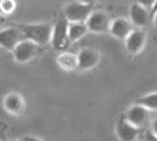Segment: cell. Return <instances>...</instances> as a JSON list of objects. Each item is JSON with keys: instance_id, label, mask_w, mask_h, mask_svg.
<instances>
[{"instance_id": "cell-9", "label": "cell", "mask_w": 157, "mask_h": 141, "mask_svg": "<svg viewBox=\"0 0 157 141\" xmlns=\"http://www.w3.org/2000/svg\"><path fill=\"white\" fill-rule=\"evenodd\" d=\"M24 39L20 28H4L0 30V48L3 50L13 52L14 48Z\"/></svg>"}, {"instance_id": "cell-19", "label": "cell", "mask_w": 157, "mask_h": 141, "mask_svg": "<svg viewBox=\"0 0 157 141\" xmlns=\"http://www.w3.org/2000/svg\"><path fill=\"white\" fill-rule=\"evenodd\" d=\"M150 131L153 133L154 135H157V117H154L150 122Z\"/></svg>"}, {"instance_id": "cell-4", "label": "cell", "mask_w": 157, "mask_h": 141, "mask_svg": "<svg viewBox=\"0 0 157 141\" xmlns=\"http://www.w3.org/2000/svg\"><path fill=\"white\" fill-rule=\"evenodd\" d=\"M38 53H39L38 45H35V43L28 41V39H22L14 48V50H13V57H14V60L17 63L25 64L32 62L38 56Z\"/></svg>"}, {"instance_id": "cell-12", "label": "cell", "mask_w": 157, "mask_h": 141, "mask_svg": "<svg viewBox=\"0 0 157 141\" xmlns=\"http://www.w3.org/2000/svg\"><path fill=\"white\" fill-rule=\"evenodd\" d=\"M139 129L128 123L124 117L120 119L116 124V134L120 141H136L139 137Z\"/></svg>"}, {"instance_id": "cell-8", "label": "cell", "mask_w": 157, "mask_h": 141, "mask_svg": "<svg viewBox=\"0 0 157 141\" xmlns=\"http://www.w3.org/2000/svg\"><path fill=\"white\" fill-rule=\"evenodd\" d=\"M128 123H131L132 126H135L136 129H143V127L147 126L149 120H150V112L147 109H145L140 105H133L131 106L127 111V115L124 117Z\"/></svg>"}, {"instance_id": "cell-1", "label": "cell", "mask_w": 157, "mask_h": 141, "mask_svg": "<svg viewBox=\"0 0 157 141\" xmlns=\"http://www.w3.org/2000/svg\"><path fill=\"white\" fill-rule=\"evenodd\" d=\"M52 27L49 22H38V24H27L20 28L24 39H28L38 46H44L50 43Z\"/></svg>"}, {"instance_id": "cell-20", "label": "cell", "mask_w": 157, "mask_h": 141, "mask_svg": "<svg viewBox=\"0 0 157 141\" xmlns=\"http://www.w3.org/2000/svg\"><path fill=\"white\" fill-rule=\"evenodd\" d=\"M145 141H157V135H154L153 133L149 130V131H146V134H145Z\"/></svg>"}, {"instance_id": "cell-25", "label": "cell", "mask_w": 157, "mask_h": 141, "mask_svg": "<svg viewBox=\"0 0 157 141\" xmlns=\"http://www.w3.org/2000/svg\"><path fill=\"white\" fill-rule=\"evenodd\" d=\"M0 25H2V14H0Z\"/></svg>"}, {"instance_id": "cell-26", "label": "cell", "mask_w": 157, "mask_h": 141, "mask_svg": "<svg viewBox=\"0 0 157 141\" xmlns=\"http://www.w3.org/2000/svg\"><path fill=\"white\" fill-rule=\"evenodd\" d=\"M2 52H3V49H2V48H0V53H2Z\"/></svg>"}, {"instance_id": "cell-16", "label": "cell", "mask_w": 157, "mask_h": 141, "mask_svg": "<svg viewBox=\"0 0 157 141\" xmlns=\"http://www.w3.org/2000/svg\"><path fill=\"white\" fill-rule=\"evenodd\" d=\"M138 105L143 106L149 112L157 111V92H150V94H146V95L140 96L138 99Z\"/></svg>"}, {"instance_id": "cell-13", "label": "cell", "mask_w": 157, "mask_h": 141, "mask_svg": "<svg viewBox=\"0 0 157 141\" xmlns=\"http://www.w3.org/2000/svg\"><path fill=\"white\" fill-rule=\"evenodd\" d=\"M132 30H133V27L128 18L117 17V18H114V20H111L109 32L117 39H125L132 32Z\"/></svg>"}, {"instance_id": "cell-5", "label": "cell", "mask_w": 157, "mask_h": 141, "mask_svg": "<svg viewBox=\"0 0 157 141\" xmlns=\"http://www.w3.org/2000/svg\"><path fill=\"white\" fill-rule=\"evenodd\" d=\"M85 24H86V27H88V32L107 34L110 30L111 18L104 11H92Z\"/></svg>"}, {"instance_id": "cell-28", "label": "cell", "mask_w": 157, "mask_h": 141, "mask_svg": "<svg viewBox=\"0 0 157 141\" xmlns=\"http://www.w3.org/2000/svg\"><path fill=\"white\" fill-rule=\"evenodd\" d=\"M136 141H138V140H136Z\"/></svg>"}, {"instance_id": "cell-27", "label": "cell", "mask_w": 157, "mask_h": 141, "mask_svg": "<svg viewBox=\"0 0 157 141\" xmlns=\"http://www.w3.org/2000/svg\"><path fill=\"white\" fill-rule=\"evenodd\" d=\"M17 141H22V140H17Z\"/></svg>"}, {"instance_id": "cell-23", "label": "cell", "mask_w": 157, "mask_h": 141, "mask_svg": "<svg viewBox=\"0 0 157 141\" xmlns=\"http://www.w3.org/2000/svg\"><path fill=\"white\" fill-rule=\"evenodd\" d=\"M77 2H79V3H85V4H93L95 0H77Z\"/></svg>"}, {"instance_id": "cell-7", "label": "cell", "mask_w": 157, "mask_h": 141, "mask_svg": "<svg viewBox=\"0 0 157 141\" xmlns=\"http://www.w3.org/2000/svg\"><path fill=\"white\" fill-rule=\"evenodd\" d=\"M100 62V53L93 48H83L77 54V69L86 71L96 67Z\"/></svg>"}, {"instance_id": "cell-21", "label": "cell", "mask_w": 157, "mask_h": 141, "mask_svg": "<svg viewBox=\"0 0 157 141\" xmlns=\"http://www.w3.org/2000/svg\"><path fill=\"white\" fill-rule=\"evenodd\" d=\"M22 141H43V140H40V138H36V137H25V138H22Z\"/></svg>"}, {"instance_id": "cell-22", "label": "cell", "mask_w": 157, "mask_h": 141, "mask_svg": "<svg viewBox=\"0 0 157 141\" xmlns=\"http://www.w3.org/2000/svg\"><path fill=\"white\" fill-rule=\"evenodd\" d=\"M151 21H153V24H154V27H156L157 28V11L156 13H154V14L153 15H151Z\"/></svg>"}, {"instance_id": "cell-14", "label": "cell", "mask_w": 157, "mask_h": 141, "mask_svg": "<svg viewBox=\"0 0 157 141\" xmlns=\"http://www.w3.org/2000/svg\"><path fill=\"white\" fill-rule=\"evenodd\" d=\"M57 64L61 70L65 71H74L77 70V54L70 53V52H61L57 56Z\"/></svg>"}, {"instance_id": "cell-2", "label": "cell", "mask_w": 157, "mask_h": 141, "mask_svg": "<svg viewBox=\"0 0 157 141\" xmlns=\"http://www.w3.org/2000/svg\"><path fill=\"white\" fill-rule=\"evenodd\" d=\"M93 11V4H85L72 2L64 7V18L68 22H86L88 17Z\"/></svg>"}, {"instance_id": "cell-10", "label": "cell", "mask_w": 157, "mask_h": 141, "mask_svg": "<svg viewBox=\"0 0 157 141\" xmlns=\"http://www.w3.org/2000/svg\"><path fill=\"white\" fill-rule=\"evenodd\" d=\"M3 106H4V109H6V112H9L10 115L21 116L25 111V101H24V98H22V95H20V94L10 92L4 96Z\"/></svg>"}, {"instance_id": "cell-11", "label": "cell", "mask_w": 157, "mask_h": 141, "mask_svg": "<svg viewBox=\"0 0 157 141\" xmlns=\"http://www.w3.org/2000/svg\"><path fill=\"white\" fill-rule=\"evenodd\" d=\"M149 20H150V11L146 10L145 7L139 6L138 3H133L129 10V21L133 28H140L145 30Z\"/></svg>"}, {"instance_id": "cell-18", "label": "cell", "mask_w": 157, "mask_h": 141, "mask_svg": "<svg viewBox=\"0 0 157 141\" xmlns=\"http://www.w3.org/2000/svg\"><path fill=\"white\" fill-rule=\"evenodd\" d=\"M154 2H156V0H138L136 3L139 4V6L145 7L146 10H151L154 6Z\"/></svg>"}, {"instance_id": "cell-15", "label": "cell", "mask_w": 157, "mask_h": 141, "mask_svg": "<svg viewBox=\"0 0 157 141\" xmlns=\"http://www.w3.org/2000/svg\"><path fill=\"white\" fill-rule=\"evenodd\" d=\"M67 34H68L70 42H77L88 34V27L85 22H68Z\"/></svg>"}, {"instance_id": "cell-6", "label": "cell", "mask_w": 157, "mask_h": 141, "mask_svg": "<svg viewBox=\"0 0 157 141\" xmlns=\"http://www.w3.org/2000/svg\"><path fill=\"white\" fill-rule=\"evenodd\" d=\"M125 41V50L129 54L135 56L139 54L145 49L146 42H147V32L140 28H133L132 32L124 39Z\"/></svg>"}, {"instance_id": "cell-17", "label": "cell", "mask_w": 157, "mask_h": 141, "mask_svg": "<svg viewBox=\"0 0 157 141\" xmlns=\"http://www.w3.org/2000/svg\"><path fill=\"white\" fill-rule=\"evenodd\" d=\"M17 9V2L15 0H0V14L10 15Z\"/></svg>"}, {"instance_id": "cell-24", "label": "cell", "mask_w": 157, "mask_h": 141, "mask_svg": "<svg viewBox=\"0 0 157 141\" xmlns=\"http://www.w3.org/2000/svg\"><path fill=\"white\" fill-rule=\"evenodd\" d=\"M156 11H157V0L154 2V6H153V9H151V11H150V17H151V15H153Z\"/></svg>"}, {"instance_id": "cell-3", "label": "cell", "mask_w": 157, "mask_h": 141, "mask_svg": "<svg viewBox=\"0 0 157 141\" xmlns=\"http://www.w3.org/2000/svg\"><path fill=\"white\" fill-rule=\"evenodd\" d=\"M67 28H68V21L64 18V15L59 18L56 24L52 27V39L50 43L56 50H64L67 46H70V39L68 34H67Z\"/></svg>"}]
</instances>
